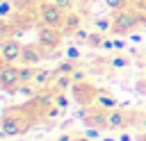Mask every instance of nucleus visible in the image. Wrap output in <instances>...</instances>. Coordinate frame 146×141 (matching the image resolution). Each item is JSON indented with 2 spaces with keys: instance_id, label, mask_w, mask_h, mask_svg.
<instances>
[{
  "instance_id": "c9c22d12",
  "label": "nucleus",
  "mask_w": 146,
  "mask_h": 141,
  "mask_svg": "<svg viewBox=\"0 0 146 141\" xmlns=\"http://www.w3.org/2000/svg\"><path fill=\"white\" fill-rule=\"evenodd\" d=\"M0 30H2V18H0Z\"/></svg>"
},
{
  "instance_id": "2f4dec72",
  "label": "nucleus",
  "mask_w": 146,
  "mask_h": 141,
  "mask_svg": "<svg viewBox=\"0 0 146 141\" xmlns=\"http://www.w3.org/2000/svg\"><path fill=\"white\" fill-rule=\"evenodd\" d=\"M100 141H119V139H114V136H103Z\"/></svg>"
},
{
  "instance_id": "c85d7f7f",
  "label": "nucleus",
  "mask_w": 146,
  "mask_h": 141,
  "mask_svg": "<svg viewBox=\"0 0 146 141\" xmlns=\"http://www.w3.org/2000/svg\"><path fill=\"white\" fill-rule=\"evenodd\" d=\"M71 139H73V134H68V132H64V134H62L59 139H55V141H71Z\"/></svg>"
},
{
  "instance_id": "0eeeda50",
  "label": "nucleus",
  "mask_w": 146,
  "mask_h": 141,
  "mask_svg": "<svg viewBox=\"0 0 146 141\" xmlns=\"http://www.w3.org/2000/svg\"><path fill=\"white\" fill-rule=\"evenodd\" d=\"M71 93H73V100L78 102V105H91V102H96V96H98V89L91 84V82H73V86H71Z\"/></svg>"
},
{
  "instance_id": "f704fd0d",
  "label": "nucleus",
  "mask_w": 146,
  "mask_h": 141,
  "mask_svg": "<svg viewBox=\"0 0 146 141\" xmlns=\"http://www.w3.org/2000/svg\"><path fill=\"white\" fill-rule=\"evenodd\" d=\"M71 141H82V139H80V136H73V139H71Z\"/></svg>"
},
{
  "instance_id": "a878e982",
  "label": "nucleus",
  "mask_w": 146,
  "mask_h": 141,
  "mask_svg": "<svg viewBox=\"0 0 146 141\" xmlns=\"http://www.w3.org/2000/svg\"><path fill=\"white\" fill-rule=\"evenodd\" d=\"M71 77H73V82H84V80H87V73H84L82 68H75V70L71 73Z\"/></svg>"
},
{
  "instance_id": "2eb2a0df",
  "label": "nucleus",
  "mask_w": 146,
  "mask_h": 141,
  "mask_svg": "<svg viewBox=\"0 0 146 141\" xmlns=\"http://www.w3.org/2000/svg\"><path fill=\"white\" fill-rule=\"evenodd\" d=\"M75 68H78V64H75L73 59H64V61L55 68V75H71Z\"/></svg>"
},
{
  "instance_id": "473e14b6",
  "label": "nucleus",
  "mask_w": 146,
  "mask_h": 141,
  "mask_svg": "<svg viewBox=\"0 0 146 141\" xmlns=\"http://www.w3.org/2000/svg\"><path fill=\"white\" fill-rule=\"evenodd\" d=\"M137 141H146V134H139V136H137Z\"/></svg>"
},
{
  "instance_id": "c756f323",
  "label": "nucleus",
  "mask_w": 146,
  "mask_h": 141,
  "mask_svg": "<svg viewBox=\"0 0 146 141\" xmlns=\"http://www.w3.org/2000/svg\"><path fill=\"white\" fill-rule=\"evenodd\" d=\"M18 2V7H30V5H34V0H16Z\"/></svg>"
},
{
  "instance_id": "e433bc0d",
  "label": "nucleus",
  "mask_w": 146,
  "mask_h": 141,
  "mask_svg": "<svg viewBox=\"0 0 146 141\" xmlns=\"http://www.w3.org/2000/svg\"><path fill=\"white\" fill-rule=\"evenodd\" d=\"M80 2H87V0H80Z\"/></svg>"
},
{
  "instance_id": "9b49d317",
  "label": "nucleus",
  "mask_w": 146,
  "mask_h": 141,
  "mask_svg": "<svg viewBox=\"0 0 146 141\" xmlns=\"http://www.w3.org/2000/svg\"><path fill=\"white\" fill-rule=\"evenodd\" d=\"M94 105H98L100 109H105V111H110V109H116L119 107V100L110 93V91H103V89H98V96H96V102Z\"/></svg>"
},
{
  "instance_id": "f3484780",
  "label": "nucleus",
  "mask_w": 146,
  "mask_h": 141,
  "mask_svg": "<svg viewBox=\"0 0 146 141\" xmlns=\"http://www.w3.org/2000/svg\"><path fill=\"white\" fill-rule=\"evenodd\" d=\"M94 30H98V32H103V34L112 32V18H96V20H94Z\"/></svg>"
},
{
  "instance_id": "5701e85b",
  "label": "nucleus",
  "mask_w": 146,
  "mask_h": 141,
  "mask_svg": "<svg viewBox=\"0 0 146 141\" xmlns=\"http://www.w3.org/2000/svg\"><path fill=\"white\" fill-rule=\"evenodd\" d=\"M80 57H82V52H80V48H78V45H68V48H66V59L78 61Z\"/></svg>"
},
{
  "instance_id": "6ab92c4d",
  "label": "nucleus",
  "mask_w": 146,
  "mask_h": 141,
  "mask_svg": "<svg viewBox=\"0 0 146 141\" xmlns=\"http://www.w3.org/2000/svg\"><path fill=\"white\" fill-rule=\"evenodd\" d=\"M130 0H105V5L112 9V11H119V9H125Z\"/></svg>"
},
{
  "instance_id": "4c0bfd02",
  "label": "nucleus",
  "mask_w": 146,
  "mask_h": 141,
  "mask_svg": "<svg viewBox=\"0 0 146 141\" xmlns=\"http://www.w3.org/2000/svg\"><path fill=\"white\" fill-rule=\"evenodd\" d=\"M144 77H146V73H144Z\"/></svg>"
},
{
  "instance_id": "f257e3e1",
  "label": "nucleus",
  "mask_w": 146,
  "mask_h": 141,
  "mask_svg": "<svg viewBox=\"0 0 146 141\" xmlns=\"http://www.w3.org/2000/svg\"><path fill=\"white\" fill-rule=\"evenodd\" d=\"M30 102L23 107H7L0 116V127L5 130L7 136H21L25 132H30V127L34 125V114H30Z\"/></svg>"
},
{
  "instance_id": "a211bd4d",
  "label": "nucleus",
  "mask_w": 146,
  "mask_h": 141,
  "mask_svg": "<svg viewBox=\"0 0 146 141\" xmlns=\"http://www.w3.org/2000/svg\"><path fill=\"white\" fill-rule=\"evenodd\" d=\"M52 102H55V105H57L59 109H66L71 100H68V96H66V91H55V93H52Z\"/></svg>"
},
{
  "instance_id": "1a4fd4ad",
  "label": "nucleus",
  "mask_w": 146,
  "mask_h": 141,
  "mask_svg": "<svg viewBox=\"0 0 146 141\" xmlns=\"http://www.w3.org/2000/svg\"><path fill=\"white\" fill-rule=\"evenodd\" d=\"M46 57V52L41 50L39 43H25L23 45V55H21V64L23 66H39V61Z\"/></svg>"
},
{
  "instance_id": "ddd939ff",
  "label": "nucleus",
  "mask_w": 146,
  "mask_h": 141,
  "mask_svg": "<svg viewBox=\"0 0 146 141\" xmlns=\"http://www.w3.org/2000/svg\"><path fill=\"white\" fill-rule=\"evenodd\" d=\"M110 68L112 70H123V68H128L130 64H132V59L128 57V55H121V52H116V55H112L110 57Z\"/></svg>"
},
{
  "instance_id": "4be33fe9",
  "label": "nucleus",
  "mask_w": 146,
  "mask_h": 141,
  "mask_svg": "<svg viewBox=\"0 0 146 141\" xmlns=\"http://www.w3.org/2000/svg\"><path fill=\"white\" fill-rule=\"evenodd\" d=\"M11 2L9 0H0V18H9L11 16Z\"/></svg>"
},
{
  "instance_id": "412c9836",
  "label": "nucleus",
  "mask_w": 146,
  "mask_h": 141,
  "mask_svg": "<svg viewBox=\"0 0 146 141\" xmlns=\"http://www.w3.org/2000/svg\"><path fill=\"white\" fill-rule=\"evenodd\" d=\"M84 136H89V139H103V130L100 127H94V125H87Z\"/></svg>"
},
{
  "instance_id": "20e7f679",
  "label": "nucleus",
  "mask_w": 146,
  "mask_h": 141,
  "mask_svg": "<svg viewBox=\"0 0 146 141\" xmlns=\"http://www.w3.org/2000/svg\"><path fill=\"white\" fill-rule=\"evenodd\" d=\"M18 86H21V66L0 61V91L16 93Z\"/></svg>"
},
{
  "instance_id": "39448f33",
  "label": "nucleus",
  "mask_w": 146,
  "mask_h": 141,
  "mask_svg": "<svg viewBox=\"0 0 146 141\" xmlns=\"http://www.w3.org/2000/svg\"><path fill=\"white\" fill-rule=\"evenodd\" d=\"M62 39H64V32L59 27H50V25H43V23L36 25V43L41 48L55 50V48H59Z\"/></svg>"
},
{
  "instance_id": "72a5a7b5",
  "label": "nucleus",
  "mask_w": 146,
  "mask_h": 141,
  "mask_svg": "<svg viewBox=\"0 0 146 141\" xmlns=\"http://www.w3.org/2000/svg\"><path fill=\"white\" fill-rule=\"evenodd\" d=\"M80 139H82V141H94V139H89V136H84V134H82Z\"/></svg>"
},
{
  "instance_id": "aec40b11",
  "label": "nucleus",
  "mask_w": 146,
  "mask_h": 141,
  "mask_svg": "<svg viewBox=\"0 0 146 141\" xmlns=\"http://www.w3.org/2000/svg\"><path fill=\"white\" fill-rule=\"evenodd\" d=\"M89 34H91V32H89L87 27H78V30L73 32V39H75V41H82V43H87Z\"/></svg>"
},
{
  "instance_id": "423d86ee",
  "label": "nucleus",
  "mask_w": 146,
  "mask_h": 141,
  "mask_svg": "<svg viewBox=\"0 0 146 141\" xmlns=\"http://www.w3.org/2000/svg\"><path fill=\"white\" fill-rule=\"evenodd\" d=\"M21 55H23V43L16 36H7L0 41V59L7 64H21Z\"/></svg>"
},
{
  "instance_id": "bb28decb",
  "label": "nucleus",
  "mask_w": 146,
  "mask_h": 141,
  "mask_svg": "<svg viewBox=\"0 0 146 141\" xmlns=\"http://www.w3.org/2000/svg\"><path fill=\"white\" fill-rule=\"evenodd\" d=\"M125 45H128V41H125V39H114V50H116V52L125 50Z\"/></svg>"
},
{
  "instance_id": "cd10ccee",
  "label": "nucleus",
  "mask_w": 146,
  "mask_h": 141,
  "mask_svg": "<svg viewBox=\"0 0 146 141\" xmlns=\"http://www.w3.org/2000/svg\"><path fill=\"white\" fill-rule=\"evenodd\" d=\"M100 50H114V39L105 36V41H103V48H100Z\"/></svg>"
},
{
  "instance_id": "7c9ffc66",
  "label": "nucleus",
  "mask_w": 146,
  "mask_h": 141,
  "mask_svg": "<svg viewBox=\"0 0 146 141\" xmlns=\"http://www.w3.org/2000/svg\"><path fill=\"white\" fill-rule=\"evenodd\" d=\"M119 141H132V136L128 132H123V134H119Z\"/></svg>"
},
{
  "instance_id": "f8f14e48",
  "label": "nucleus",
  "mask_w": 146,
  "mask_h": 141,
  "mask_svg": "<svg viewBox=\"0 0 146 141\" xmlns=\"http://www.w3.org/2000/svg\"><path fill=\"white\" fill-rule=\"evenodd\" d=\"M78 27H82L80 14H75V11H68V14H66V20H64V27H62L64 36H73V32H75Z\"/></svg>"
},
{
  "instance_id": "dca6fc26",
  "label": "nucleus",
  "mask_w": 146,
  "mask_h": 141,
  "mask_svg": "<svg viewBox=\"0 0 146 141\" xmlns=\"http://www.w3.org/2000/svg\"><path fill=\"white\" fill-rule=\"evenodd\" d=\"M105 36H107V34H103V32H98V30H96V32H91V34H89V39H87V45H89V48H103V41H105Z\"/></svg>"
},
{
  "instance_id": "b1692460",
  "label": "nucleus",
  "mask_w": 146,
  "mask_h": 141,
  "mask_svg": "<svg viewBox=\"0 0 146 141\" xmlns=\"http://www.w3.org/2000/svg\"><path fill=\"white\" fill-rule=\"evenodd\" d=\"M52 2H55L59 9H64L66 14H68V11H73V7H75V0H52Z\"/></svg>"
},
{
  "instance_id": "4468645a",
  "label": "nucleus",
  "mask_w": 146,
  "mask_h": 141,
  "mask_svg": "<svg viewBox=\"0 0 146 141\" xmlns=\"http://www.w3.org/2000/svg\"><path fill=\"white\" fill-rule=\"evenodd\" d=\"M71 86H73V77L71 75H55L52 91H68Z\"/></svg>"
},
{
  "instance_id": "393cba45",
  "label": "nucleus",
  "mask_w": 146,
  "mask_h": 141,
  "mask_svg": "<svg viewBox=\"0 0 146 141\" xmlns=\"http://www.w3.org/2000/svg\"><path fill=\"white\" fill-rule=\"evenodd\" d=\"M132 123H137L144 132H146V111H141V114H137V116H132Z\"/></svg>"
},
{
  "instance_id": "9d476101",
  "label": "nucleus",
  "mask_w": 146,
  "mask_h": 141,
  "mask_svg": "<svg viewBox=\"0 0 146 141\" xmlns=\"http://www.w3.org/2000/svg\"><path fill=\"white\" fill-rule=\"evenodd\" d=\"M55 82V68H43V66H36V75H34V86L36 89H43L48 84Z\"/></svg>"
},
{
  "instance_id": "7ed1b4c3",
  "label": "nucleus",
  "mask_w": 146,
  "mask_h": 141,
  "mask_svg": "<svg viewBox=\"0 0 146 141\" xmlns=\"http://www.w3.org/2000/svg\"><path fill=\"white\" fill-rule=\"evenodd\" d=\"M39 20L43 25H50V27H64V20H66V11L59 9L52 0H41L39 2Z\"/></svg>"
},
{
  "instance_id": "6e6552de",
  "label": "nucleus",
  "mask_w": 146,
  "mask_h": 141,
  "mask_svg": "<svg viewBox=\"0 0 146 141\" xmlns=\"http://www.w3.org/2000/svg\"><path fill=\"white\" fill-rule=\"evenodd\" d=\"M130 123H132V114H128L119 107L107 111V130H125Z\"/></svg>"
},
{
  "instance_id": "f03ea898",
  "label": "nucleus",
  "mask_w": 146,
  "mask_h": 141,
  "mask_svg": "<svg viewBox=\"0 0 146 141\" xmlns=\"http://www.w3.org/2000/svg\"><path fill=\"white\" fill-rule=\"evenodd\" d=\"M141 23H146V14H141L139 9H132V7L119 9V11H114V16H112V34L128 36V34L135 32Z\"/></svg>"
}]
</instances>
